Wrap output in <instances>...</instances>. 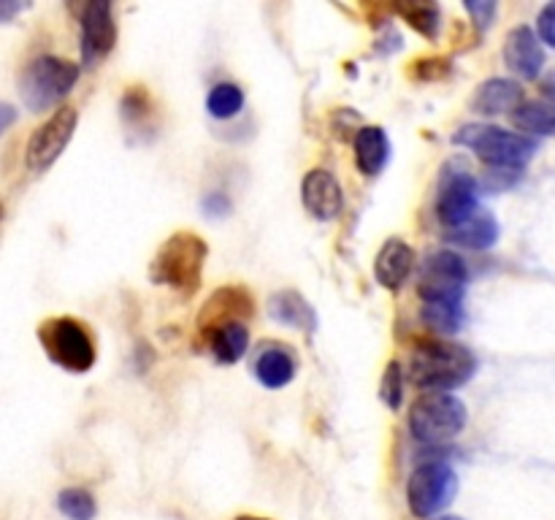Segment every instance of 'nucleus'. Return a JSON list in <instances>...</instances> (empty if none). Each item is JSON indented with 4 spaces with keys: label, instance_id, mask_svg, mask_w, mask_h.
Returning <instances> with one entry per match:
<instances>
[{
    "label": "nucleus",
    "instance_id": "nucleus-1",
    "mask_svg": "<svg viewBox=\"0 0 555 520\" xmlns=\"http://www.w3.org/2000/svg\"><path fill=\"white\" fill-rule=\"evenodd\" d=\"M477 372V358L469 347L453 341H423L410 358V382L426 393H448L469 382Z\"/></svg>",
    "mask_w": 555,
    "mask_h": 520
},
{
    "label": "nucleus",
    "instance_id": "nucleus-2",
    "mask_svg": "<svg viewBox=\"0 0 555 520\" xmlns=\"http://www.w3.org/2000/svg\"><path fill=\"white\" fill-rule=\"evenodd\" d=\"M206 258H209V247L204 238L193 231H179L168 236L155 252L150 263V280L182 296H193L201 287Z\"/></svg>",
    "mask_w": 555,
    "mask_h": 520
},
{
    "label": "nucleus",
    "instance_id": "nucleus-3",
    "mask_svg": "<svg viewBox=\"0 0 555 520\" xmlns=\"http://www.w3.org/2000/svg\"><path fill=\"white\" fill-rule=\"evenodd\" d=\"M453 144L466 146L475 152L488 168H504V171H524L537 155L540 144L529 135L509 133L496 125H464L453 135Z\"/></svg>",
    "mask_w": 555,
    "mask_h": 520
},
{
    "label": "nucleus",
    "instance_id": "nucleus-4",
    "mask_svg": "<svg viewBox=\"0 0 555 520\" xmlns=\"http://www.w3.org/2000/svg\"><path fill=\"white\" fill-rule=\"evenodd\" d=\"M81 76V65L70 60L41 54L30 60L20 74V98L30 112H47L57 106L65 95L76 87Z\"/></svg>",
    "mask_w": 555,
    "mask_h": 520
},
{
    "label": "nucleus",
    "instance_id": "nucleus-5",
    "mask_svg": "<svg viewBox=\"0 0 555 520\" xmlns=\"http://www.w3.org/2000/svg\"><path fill=\"white\" fill-rule=\"evenodd\" d=\"M38 341L54 366L70 374H85L95 366V339L81 320L49 317L38 325Z\"/></svg>",
    "mask_w": 555,
    "mask_h": 520
},
{
    "label": "nucleus",
    "instance_id": "nucleus-6",
    "mask_svg": "<svg viewBox=\"0 0 555 520\" xmlns=\"http://www.w3.org/2000/svg\"><path fill=\"white\" fill-rule=\"evenodd\" d=\"M469 410L455 393H421L410 406V431L423 444H442L459 437Z\"/></svg>",
    "mask_w": 555,
    "mask_h": 520
},
{
    "label": "nucleus",
    "instance_id": "nucleus-7",
    "mask_svg": "<svg viewBox=\"0 0 555 520\" xmlns=\"http://www.w3.org/2000/svg\"><path fill=\"white\" fill-rule=\"evenodd\" d=\"M459 491V474L442 458H428L415 466L406 482V504L415 518L426 520L442 512Z\"/></svg>",
    "mask_w": 555,
    "mask_h": 520
},
{
    "label": "nucleus",
    "instance_id": "nucleus-8",
    "mask_svg": "<svg viewBox=\"0 0 555 520\" xmlns=\"http://www.w3.org/2000/svg\"><path fill=\"white\" fill-rule=\"evenodd\" d=\"M469 287V269L466 260L453 249H437L423 263L417 296L423 303H464Z\"/></svg>",
    "mask_w": 555,
    "mask_h": 520
},
{
    "label": "nucleus",
    "instance_id": "nucleus-9",
    "mask_svg": "<svg viewBox=\"0 0 555 520\" xmlns=\"http://www.w3.org/2000/svg\"><path fill=\"white\" fill-rule=\"evenodd\" d=\"M76 125H79V112L74 106H60L27 141L25 166L33 173H43L47 168H52L74 139Z\"/></svg>",
    "mask_w": 555,
    "mask_h": 520
},
{
    "label": "nucleus",
    "instance_id": "nucleus-10",
    "mask_svg": "<svg viewBox=\"0 0 555 520\" xmlns=\"http://www.w3.org/2000/svg\"><path fill=\"white\" fill-rule=\"evenodd\" d=\"M477 195H480V182L475 173L466 171L464 166L444 168L442 179H439V195H437V217L444 227H455L475 217L477 211Z\"/></svg>",
    "mask_w": 555,
    "mask_h": 520
},
{
    "label": "nucleus",
    "instance_id": "nucleus-11",
    "mask_svg": "<svg viewBox=\"0 0 555 520\" xmlns=\"http://www.w3.org/2000/svg\"><path fill=\"white\" fill-rule=\"evenodd\" d=\"M81 27V65L85 68H95L103 57H108L117 43V25H114L112 3L108 0H92L81 9L79 16Z\"/></svg>",
    "mask_w": 555,
    "mask_h": 520
},
{
    "label": "nucleus",
    "instance_id": "nucleus-12",
    "mask_svg": "<svg viewBox=\"0 0 555 520\" xmlns=\"http://www.w3.org/2000/svg\"><path fill=\"white\" fill-rule=\"evenodd\" d=\"M253 312H255L253 296H249L242 285L220 287L215 296H209V301L204 303V309H201L198 314L201 334L215 330L228 323H247V320L253 317Z\"/></svg>",
    "mask_w": 555,
    "mask_h": 520
},
{
    "label": "nucleus",
    "instance_id": "nucleus-13",
    "mask_svg": "<svg viewBox=\"0 0 555 520\" xmlns=\"http://www.w3.org/2000/svg\"><path fill=\"white\" fill-rule=\"evenodd\" d=\"M301 200L304 209L320 222H331L341 214L345 209V193H341V184L336 182V177L325 168H314L304 177L301 184Z\"/></svg>",
    "mask_w": 555,
    "mask_h": 520
},
{
    "label": "nucleus",
    "instance_id": "nucleus-14",
    "mask_svg": "<svg viewBox=\"0 0 555 520\" xmlns=\"http://www.w3.org/2000/svg\"><path fill=\"white\" fill-rule=\"evenodd\" d=\"M504 63L520 79H540L542 68H545V49H542L540 36L526 25L513 27L504 38Z\"/></svg>",
    "mask_w": 555,
    "mask_h": 520
},
{
    "label": "nucleus",
    "instance_id": "nucleus-15",
    "mask_svg": "<svg viewBox=\"0 0 555 520\" xmlns=\"http://www.w3.org/2000/svg\"><path fill=\"white\" fill-rule=\"evenodd\" d=\"M415 249L404 238H388L377 252V258H374V280L385 290H399L415 271Z\"/></svg>",
    "mask_w": 555,
    "mask_h": 520
},
{
    "label": "nucleus",
    "instance_id": "nucleus-16",
    "mask_svg": "<svg viewBox=\"0 0 555 520\" xmlns=\"http://www.w3.org/2000/svg\"><path fill=\"white\" fill-rule=\"evenodd\" d=\"M352 150H356V166L363 177H379L390 160V139L379 125L358 128Z\"/></svg>",
    "mask_w": 555,
    "mask_h": 520
},
{
    "label": "nucleus",
    "instance_id": "nucleus-17",
    "mask_svg": "<svg viewBox=\"0 0 555 520\" xmlns=\"http://www.w3.org/2000/svg\"><path fill=\"white\" fill-rule=\"evenodd\" d=\"M520 103H524V87L518 81L496 76V79L482 81L472 106L482 117H496V114H513Z\"/></svg>",
    "mask_w": 555,
    "mask_h": 520
},
{
    "label": "nucleus",
    "instance_id": "nucleus-18",
    "mask_svg": "<svg viewBox=\"0 0 555 520\" xmlns=\"http://www.w3.org/2000/svg\"><path fill=\"white\" fill-rule=\"evenodd\" d=\"M206 347H209L211 358L222 366H233V363L242 361L249 350V328L247 323H228L220 325L215 330H206L204 334Z\"/></svg>",
    "mask_w": 555,
    "mask_h": 520
},
{
    "label": "nucleus",
    "instance_id": "nucleus-19",
    "mask_svg": "<svg viewBox=\"0 0 555 520\" xmlns=\"http://www.w3.org/2000/svg\"><path fill=\"white\" fill-rule=\"evenodd\" d=\"M269 314L274 323L287 325V328H307L314 330L318 325V314H314L312 303L296 290H282L269 298Z\"/></svg>",
    "mask_w": 555,
    "mask_h": 520
},
{
    "label": "nucleus",
    "instance_id": "nucleus-20",
    "mask_svg": "<svg viewBox=\"0 0 555 520\" xmlns=\"http://www.w3.org/2000/svg\"><path fill=\"white\" fill-rule=\"evenodd\" d=\"M296 368V358H293L282 344H274L266 347L258 355V361H255V377H258V382L263 385V388L280 390L293 382Z\"/></svg>",
    "mask_w": 555,
    "mask_h": 520
},
{
    "label": "nucleus",
    "instance_id": "nucleus-21",
    "mask_svg": "<svg viewBox=\"0 0 555 520\" xmlns=\"http://www.w3.org/2000/svg\"><path fill=\"white\" fill-rule=\"evenodd\" d=\"M448 238L459 247L466 249H491L499 242V222L491 211H477L475 217H469L461 225L448 227Z\"/></svg>",
    "mask_w": 555,
    "mask_h": 520
},
{
    "label": "nucleus",
    "instance_id": "nucleus-22",
    "mask_svg": "<svg viewBox=\"0 0 555 520\" xmlns=\"http://www.w3.org/2000/svg\"><path fill=\"white\" fill-rule=\"evenodd\" d=\"M509 119L529 135H555V103L524 101L509 114Z\"/></svg>",
    "mask_w": 555,
    "mask_h": 520
},
{
    "label": "nucleus",
    "instance_id": "nucleus-23",
    "mask_svg": "<svg viewBox=\"0 0 555 520\" xmlns=\"http://www.w3.org/2000/svg\"><path fill=\"white\" fill-rule=\"evenodd\" d=\"M396 14H401V20L412 27V30L421 32L423 38H437L439 27H442V11L437 3H399L393 5Z\"/></svg>",
    "mask_w": 555,
    "mask_h": 520
},
{
    "label": "nucleus",
    "instance_id": "nucleus-24",
    "mask_svg": "<svg viewBox=\"0 0 555 520\" xmlns=\"http://www.w3.org/2000/svg\"><path fill=\"white\" fill-rule=\"evenodd\" d=\"M421 320L434 334L453 336L464 325V303H423Z\"/></svg>",
    "mask_w": 555,
    "mask_h": 520
},
{
    "label": "nucleus",
    "instance_id": "nucleus-25",
    "mask_svg": "<svg viewBox=\"0 0 555 520\" xmlns=\"http://www.w3.org/2000/svg\"><path fill=\"white\" fill-rule=\"evenodd\" d=\"M244 106V92L242 87L233 84V81H220V84L211 87L209 98H206V108L215 119H231L242 112Z\"/></svg>",
    "mask_w": 555,
    "mask_h": 520
},
{
    "label": "nucleus",
    "instance_id": "nucleus-26",
    "mask_svg": "<svg viewBox=\"0 0 555 520\" xmlns=\"http://www.w3.org/2000/svg\"><path fill=\"white\" fill-rule=\"evenodd\" d=\"M57 509L68 520H92L98 512V504L85 487H65L57 493Z\"/></svg>",
    "mask_w": 555,
    "mask_h": 520
},
{
    "label": "nucleus",
    "instance_id": "nucleus-27",
    "mask_svg": "<svg viewBox=\"0 0 555 520\" xmlns=\"http://www.w3.org/2000/svg\"><path fill=\"white\" fill-rule=\"evenodd\" d=\"M404 368H401L399 361H390L388 366H385V374H383V401L388 404V410L399 412L401 404H404Z\"/></svg>",
    "mask_w": 555,
    "mask_h": 520
},
{
    "label": "nucleus",
    "instance_id": "nucleus-28",
    "mask_svg": "<svg viewBox=\"0 0 555 520\" xmlns=\"http://www.w3.org/2000/svg\"><path fill=\"white\" fill-rule=\"evenodd\" d=\"M122 114L128 122H139L141 117H146L150 114V95H146L141 87H133V90H128L122 95Z\"/></svg>",
    "mask_w": 555,
    "mask_h": 520
},
{
    "label": "nucleus",
    "instance_id": "nucleus-29",
    "mask_svg": "<svg viewBox=\"0 0 555 520\" xmlns=\"http://www.w3.org/2000/svg\"><path fill=\"white\" fill-rule=\"evenodd\" d=\"M464 9H466V14L472 16V22L480 27V30H488V25H491L493 16H496L499 5L493 3V0H466Z\"/></svg>",
    "mask_w": 555,
    "mask_h": 520
},
{
    "label": "nucleus",
    "instance_id": "nucleus-30",
    "mask_svg": "<svg viewBox=\"0 0 555 520\" xmlns=\"http://www.w3.org/2000/svg\"><path fill=\"white\" fill-rule=\"evenodd\" d=\"M537 36H540L542 43L555 49V0L547 3L545 9L540 11V16H537Z\"/></svg>",
    "mask_w": 555,
    "mask_h": 520
},
{
    "label": "nucleus",
    "instance_id": "nucleus-31",
    "mask_svg": "<svg viewBox=\"0 0 555 520\" xmlns=\"http://www.w3.org/2000/svg\"><path fill=\"white\" fill-rule=\"evenodd\" d=\"M520 179V171H504V168H491L486 177V190H504L513 187Z\"/></svg>",
    "mask_w": 555,
    "mask_h": 520
},
{
    "label": "nucleus",
    "instance_id": "nucleus-32",
    "mask_svg": "<svg viewBox=\"0 0 555 520\" xmlns=\"http://www.w3.org/2000/svg\"><path fill=\"white\" fill-rule=\"evenodd\" d=\"M30 9V3H20V0H0V25L14 22L22 11Z\"/></svg>",
    "mask_w": 555,
    "mask_h": 520
},
{
    "label": "nucleus",
    "instance_id": "nucleus-33",
    "mask_svg": "<svg viewBox=\"0 0 555 520\" xmlns=\"http://www.w3.org/2000/svg\"><path fill=\"white\" fill-rule=\"evenodd\" d=\"M204 209L209 211V214H228L231 204H228V198L222 193H211L209 198L204 200Z\"/></svg>",
    "mask_w": 555,
    "mask_h": 520
},
{
    "label": "nucleus",
    "instance_id": "nucleus-34",
    "mask_svg": "<svg viewBox=\"0 0 555 520\" xmlns=\"http://www.w3.org/2000/svg\"><path fill=\"white\" fill-rule=\"evenodd\" d=\"M16 119H20V112H16V108L11 106V103L0 101V135H3L5 130H9L11 125L16 122Z\"/></svg>",
    "mask_w": 555,
    "mask_h": 520
},
{
    "label": "nucleus",
    "instance_id": "nucleus-35",
    "mask_svg": "<svg viewBox=\"0 0 555 520\" xmlns=\"http://www.w3.org/2000/svg\"><path fill=\"white\" fill-rule=\"evenodd\" d=\"M444 60H421L417 63V79H442L437 74V65H442Z\"/></svg>",
    "mask_w": 555,
    "mask_h": 520
},
{
    "label": "nucleus",
    "instance_id": "nucleus-36",
    "mask_svg": "<svg viewBox=\"0 0 555 520\" xmlns=\"http://www.w3.org/2000/svg\"><path fill=\"white\" fill-rule=\"evenodd\" d=\"M542 95H545L551 103H555V81H547V84L542 87Z\"/></svg>",
    "mask_w": 555,
    "mask_h": 520
},
{
    "label": "nucleus",
    "instance_id": "nucleus-37",
    "mask_svg": "<svg viewBox=\"0 0 555 520\" xmlns=\"http://www.w3.org/2000/svg\"><path fill=\"white\" fill-rule=\"evenodd\" d=\"M233 520H269V518H258V515H238V518Z\"/></svg>",
    "mask_w": 555,
    "mask_h": 520
},
{
    "label": "nucleus",
    "instance_id": "nucleus-38",
    "mask_svg": "<svg viewBox=\"0 0 555 520\" xmlns=\"http://www.w3.org/2000/svg\"><path fill=\"white\" fill-rule=\"evenodd\" d=\"M431 520H464V518H459V515H442V518H431Z\"/></svg>",
    "mask_w": 555,
    "mask_h": 520
},
{
    "label": "nucleus",
    "instance_id": "nucleus-39",
    "mask_svg": "<svg viewBox=\"0 0 555 520\" xmlns=\"http://www.w3.org/2000/svg\"><path fill=\"white\" fill-rule=\"evenodd\" d=\"M0 214H3V206H0Z\"/></svg>",
    "mask_w": 555,
    "mask_h": 520
}]
</instances>
